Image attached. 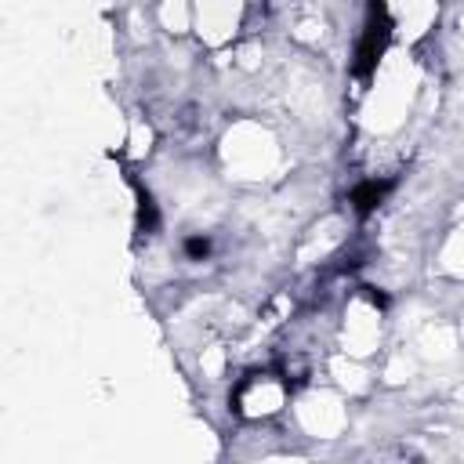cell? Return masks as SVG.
<instances>
[{"label":"cell","mask_w":464,"mask_h":464,"mask_svg":"<svg viewBox=\"0 0 464 464\" xmlns=\"http://www.w3.org/2000/svg\"><path fill=\"white\" fill-rule=\"evenodd\" d=\"M185 250H188V254H192V257H203V254H207V250H210V243H207V239H203V236H192V239H188V243H185Z\"/></svg>","instance_id":"cell-2"},{"label":"cell","mask_w":464,"mask_h":464,"mask_svg":"<svg viewBox=\"0 0 464 464\" xmlns=\"http://www.w3.org/2000/svg\"><path fill=\"white\" fill-rule=\"evenodd\" d=\"M286 399V381L279 373H250L236 388V410L243 417H272Z\"/></svg>","instance_id":"cell-1"}]
</instances>
